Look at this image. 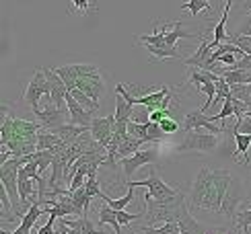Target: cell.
Here are the masks:
<instances>
[{"label": "cell", "instance_id": "cell-10", "mask_svg": "<svg viewBox=\"0 0 251 234\" xmlns=\"http://www.w3.org/2000/svg\"><path fill=\"white\" fill-rule=\"evenodd\" d=\"M159 163V152L154 150V148H149V150H140L136 152L134 156H128L124 158V161H120L122 168H124V177H130L132 173H138V168L146 166V164H154Z\"/></svg>", "mask_w": 251, "mask_h": 234}, {"label": "cell", "instance_id": "cell-28", "mask_svg": "<svg viewBox=\"0 0 251 234\" xmlns=\"http://www.w3.org/2000/svg\"><path fill=\"white\" fill-rule=\"evenodd\" d=\"M70 94L75 97V101L80 105L82 109H87V111H91V113H97V109H99V103H95L93 99H89L85 93H80V91H70Z\"/></svg>", "mask_w": 251, "mask_h": 234}, {"label": "cell", "instance_id": "cell-19", "mask_svg": "<svg viewBox=\"0 0 251 234\" xmlns=\"http://www.w3.org/2000/svg\"><path fill=\"white\" fill-rule=\"evenodd\" d=\"M228 13H231V0H226L225 2V13H223V19L216 23V27L212 29V44L218 47L221 44H226L228 41V35H226V31H225V27H226V19H228Z\"/></svg>", "mask_w": 251, "mask_h": 234}, {"label": "cell", "instance_id": "cell-9", "mask_svg": "<svg viewBox=\"0 0 251 234\" xmlns=\"http://www.w3.org/2000/svg\"><path fill=\"white\" fill-rule=\"evenodd\" d=\"M200 127H202V130H206L208 134H214V136H221L223 134L221 127L214 125L212 115H206L200 109H198V111H190V113L183 117V132L185 134L187 132H198Z\"/></svg>", "mask_w": 251, "mask_h": 234}, {"label": "cell", "instance_id": "cell-29", "mask_svg": "<svg viewBox=\"0 0 251 234\" xmlns=\"http://www.w3.org/2000/svg\"><path fill=\"white\" fill-rule=\"evenodd\" d=\"M228 117H237V107H235V99L228 97L223 105V109L218 115H212V121H223V119H228Z\"/></svg>", "mask_w": 251, "mask_h": 234}, {"label": "cell", "instance_id": "cell-8", "mask_svg": "<svg viewBox=\"0 0 251 234\" xmlns=\"http://www.w3.org/2000/svg\"><path fill=\"white\" fill-rule=\"evenodd\" d=\"M113 125H116V115L97 117V119L91 123V138L105 154H107V148L113 138Z\"/></svg>", "mask_w": 251, "mask_h": 234}, {"label": "cell", "instance_id": "cell-16", "mask_svg": "<svg viewBox=\"0 0 251 234\" xmlns=\"http://www.w3.org/2000/svg\"><path fill=\"white\" fill-rule=\"evenodd\" d=\"M169 94H171L169 87H165L163 84V87H159L156 93H146V94H142V97H134V99H136V105H144V107L149 109V113H152V111L163 109V103H165V99L169 97Z\"/></svg>", "mask_w": 251, "mask_h": 234}, {"label": "cell", "instance_id": "cell-25", "mask_svg": "<svg viewBox=\"0 0 251 234\" xmlns=\"http://www.w3.org/2000/svg\"><path fill=\"white\" fill-rule=\"evenodd\" d=\"M233 136H235V142H237V152H235V154H243V156H245L243 164L251 163V158L247 156L249 148H251V136H245V134H241V132H237L235 127H233Z\"/></svg>", "mask_w": 251, "mask_h": 234}, {"label": "cell", "instance_id": "cell-36", "mask_svg": "<svg viewBox=\"0 0 251 234\" xmlns=\"http://www.w3.org/2000/svg\"><path fill=\"white\" fill-rule=\"evenodd\" d=\"M159 125H161V130H163L165 134H175V132H179V123H177L175 119H171V117L163 119Z\"/></svg>", "mask_w": 251, "mask_h": 234}, {"label": "cell", "instance_id": "cell-30", "mask_svg": "<svg viewBox=\"0 0 251 234\" xmlns=\"http://www.w3.org/2000/svg\"><path fill=\"white\" fill-rule=\"evenodd\" d=\"M140 232H142V234H179V226H177V222H169V224H165V226H161V228L142 226Z\"/></svg>", "mask_w": 251, "mask_h": 234}, {"label": "cell", "instance_id": "cell-18", "mask_svg": "<svg viewBox=\"0 0 251 234\" xmlns=\"http://www.w3.org/2000/svg\"><path fill=\"white\" fill-rule=\"evenodd\" d=\"M60 222V226H64V228H70V230H78L80 234H101V230L95 228V224L87 218V216H82L78 220H58Z\"/></svg>", "mask_w": 251, "mask_h": 234}, {"label": "cell", "instance_id": "cell-1", "mask_svg": "<svg viewBox=\"0 0 251 234\" xmlns=\"http://www.w3.org/2000/svg\"><path fill=\"white\" fill-rule=\"evenodd\" d=\"M235 177L225 168H200L192 183V191L187 195V204L206 211H223L226 193L231 189Z\"/></svg>", "mask_w": 251, "mask_h": 234}, {"label": "cell", "instance_id": "cell-39", "mask_svg": "<svg viewBox=\"0 0 251 234\" xmlns=\"http://www.w3.org/2000/svg\"><path fill=\"white\" fill-rule=\"evenodd\" d=\"M237 35H243V37H251V13L247 15V19L241 23V27H239Z\"/></svg>", "mask_w": 251, "mask_h": 234}, {"label": "cell", "instance_id": "cell-40", "mask_svg": "<svg viewBox=\"0 0 251 234\" xmlns=\"http://www.w3.org/2000/svg\"><path fill=\"white\" fill-rule=\"evenodd\" d=\"M239 232V228L235 226V228H225V226H218V228H208V232L206 234H237Z\"/></svg>", "mask_w": 251, "mask_h": 234}, {"label": "cell", "instance_id": "cell-42", "mask_svg": "<svg viewBox=\"0 0 251 234\" xmlns=\"http://www.w3.org/2000/svg\"><path fill=\"white\" fill-rule=\"evenodd\" d=\"M72 4H75V6H78L82 15L87 13V6H89V2H85V0H75V2H72Z\"/></svg>", "mask_w": 251, "mask_h": 234}, {"label": "cell", "instance_id": "cell-24", "mask_svg": "<svg viewBox=\"0 0 251 234\" xmlns=\"http://www.w3.org/2000/svg\"><path fill=\"white\" fill-rule=\"evenodd\" d=\"M103 201H105V204L111 208V210H116V211H122V210H126V206L130 204V201L134 199V187H128V193H126L122 199H111L107 193H101L99 195Z\"/></svg>", "mask_w": 251, "mask_h": 234}, {"label": "cell", "instance_id": "cell-7", "mask_svg": "<svg viewBox=\"0 0 251 234\" xmlns=\"http://www.w3.org/2000/svg\"><path fill=\"white\" fill-rule=\"evenodd\" d=\"M66 87H68V91L85 93L87 97L93 99L95 103H99L101 97L105 94V82H103V78H101V70L95 72V74H89V76H85V78H78L75 82H68Z\"/></svg>", "mask_w": 251, "mask_h": 234}, {"label": "cell", "instance_id": "cell-32", "mask_svg": "<svg viewBox=\"0 0 251 234\" xmlns=\"http://www.w3.org/2000/svg\"><path fill=\"white\" fill-rule=\"evenodd\" d=\"M128 134H130L132 138H138V140L149 142V132H146V121H144V123L130 121V123H128Z\"/></svg>", "mask_w": 251, "mask_h": 234}, {"label": "cell", "instance_id": "cell-13", "mask_svg": "<svg viewBox=\"0 0 251 234\" xmlns=\"http://www.w3.org/2000/svg\"><path fill=\"white\" fill-rule=\"evenodd\" d=\"M44 72H46V78H48L50 87H51V103H54L56 107H60V109H66L64 103H66L68 87L64 84V80L58 76V72L54 68H44Z\"/></svg>", "mask_w": 251, "mask_h": 234}, {"label": "cell", "instance_id": "cell-15", "mask_svg": "<svg viewBox=\"0 0 251 234\" xmlns=\"http://www.w3.org/2000/svg\"><path fill=\"white\" fill-rule=\"evenodd\" d=\"M177 226H179V234H206L208 228L202 226L192 214H190V204H185L177 216Z\"/></svg>", "mask_w": 251, "mask_h": 234}, {"label": "cell", "instance_id": "cell-22", "mask_svg": "<svg viewBox=\"0 0 251 234\" xmlns=\"http://www.w3.org/2000/svg\"><path fill=\"white\" fill-rule=\"evenodd\" d=\"M103 224L113 226L116 234H122V224H120V220H118L116 210H111L107 204L101 206V210H99V226H103Z\"/></svg>", "mask_w": 251, "mask_h": 234}, {"label": "cell", "instance_id": "cell-43", "mask_svg": "<svg viewBox=\"0 0 251 234\" xmlns=\"http://www.w3.org/2000/svg\"><path fill=\"white\" fill-rule=\"evenodd\" d=\"M237 234H245V232H243V230H241V228H239V232H237Z\"/></svg>", "mask_w": 251, "mask_h": 234}, {"label": "cell", "instance_id": "cell-14", "mask_svg": "<svg viewBox=\"0 0 251 234\" xmlns=\"http://www.w3.org/2000/svg\"><path fill=\"white\" fill-rule=\"evenodd\" d=\"M66 103H68L70 123H72V125H80V127H91V123L95 121V119H93V115H95V113L82 109L80 105L75 101V97L70 94V91H68V94H66Z\"/></svg>", "mask_w": 251, "mask_h": 234}, {"label": "cell", "instance_id": "cell-34", "mask_svg": "<svg viewBox=\"0 0 251 234\" xmlns=\"http://www.w3.org/2000/svg\"><path fill=\"white\" fill-rule=\"evenodd\" d=\"M235 226L241 228L243 232H249V226H251V208L239 211V214L235 216Z\"/></svg>", "mask_w": 251, "mask_h": 234}, {"label": "cell", "instance_id": "cell-38", "mask_svg": "<svg viewBox=\"0 0 251 234\" xmlns=\"http://www.w3.org/2000/svg\"><path fill=\"white\" fill-rule=\"evenodd\" d=\"M169 115H171V111H163V109L152 111V113H149V121H151V123H161V121L167 119Z\"/></svg>", "mask_w": 251, "mask_h": 234}, {"label": "cell", "instance_id": "cell-20", "mask_svg": "<svg viewBox=\"0 0 251 234\" xmlns=\"http://www.w3.org/2000/svg\"><path fill=\"white\" fill-rule=\"evenodd\" d=\"M60 146H68L60 140L56 134L51 132H41L37 134V152H46V150H56Z\"/></svg>", "mask_w": 251, "mask_h": 234}, {"label": "cell", "instance_id": "cell-12", "mask_svg": "<svg viewBox=\"0 0 251 234\" xmlns=\"http://www.w3.org/2000/svg\"><path fill=\"white\" fill-rule=\"evenodd\" d=\"M54 70L58 72V76L64 80V84L75 82L78 78L89 76V74L99 72V68L93 66V64H66V66H60V68H54Z\"/></svg>", "mask_w": 251, "mask_h": 234}, {"label": "cell", "instance_id": "cell-33", "mask_svg": "<svg viewBox=\"0 0 251 234\" xmlns=\"http://www.w3.org/2000/svg\"><path fill=\"white\" fill-rule=\"evenodd\" d=\"M146 132H149V142H163L167 134L161 130V125L159 123H151V121H146Z\"/></svg>", "mask_w": 251, "mask_h": 234}, {"label": "cell", "instance_id": "cell-3", "mask_svg": "<svg viewBox=\"0 0 251 234\" xmlns=\"http://www.w3.org/2000/svg\"><path fill=\"white\" fill-rule=\"evenodd\" d=\"M144 199H146V220H149V226H152L154 222H165V224H169V222H177V216H179L181 208L187 204V197L183 193H179L177 197L169 199V201H154L149 191L144 193Z\"/></svg>", "mask_w": 251, "mask_h": 234}, {"label": "cell", "instance_id": "cell-21", "mask_svg": "<svg viewBox=\"0 0 251 234\" xmlns=\"http://www.w3.org/2000/svg\"><path fill=\"white\" fill-rule=\"evenodd\" d=\"M146 144L144 140H138V138H132L128 134V138L122 142L120 146V150H118V156H116V161H124V158H128V156H134L136 152H140V146Z\"/></svg>", "mask_w": 251, "mask_h": 234}, {"label": "cell", "instance_id": "cell-4", "mask_svg": "<svg viewBox=\"0 0 251 234\" xmlns=\"http://www.w3.org/2000/svg\"><path fill=\"white\" fill-rule=\"evenodd\" d=\"M126 187H149V195L154 201H169L173 197H177L181 191H177L173 187H169L165 181L159 177V171L156 168H151V175L149 179H142V181H128Z\"/></svg>", "mask_w": 251, "mask_h": 234}, {"label": "cell", "instance_id": "cell-27", "mask_svg": "<svg viewBox=\"0 0 251 234\" xmlns=\"http://www.w3.org/2000/svg\"><path fill=\"white\" fill-rule=\"evenodd\" d=\"M212 2H208V0H190V2H183L181 8L187 10L192 17H198L202 13V10H212Z\"/></svg>", "mask_w": 251, "mask_h": 234}, {"label": "cell", "instance_id": "cell-6", "mask_svg": "<svg viewBox=\"0 0 251 234\" xmlns=\"http://www.w3.org/2000/svg\"><path fill=\"white\" fill-rule=\"evenodd\" d=\"M218 142L221 138L214 136V134H208V132H187L183 142L177 146L181 152H192V150H198V152H212L216 150Z\"/></svg>", "mask_w": 251, "mask_h": 234}, {"label": "cell", "instance_id": "cell-17", "mask_svg": "<svg viewBox=\"0 0 251 234\" xmlns=\"http://www.w3.org/2000/svg\"><path fill=\"white\" fill-rule=\"evenodd\" d=\"M44 214H46V210L41 208L39 201H35V204L25 211V216L21 218V224H19V228H17L15 232L0 230V234H31V228H33V224H35V222H37L41 216H44Z\"/></svg>", "mask_w": 251, "mask_h": 234}, {"label": "cell", "instance_id": "cell-11", "mask_svg": "<svg viewBox=\"0 0 251 234\" xmlns=\"http://www.w3.org/2000/svg\"><path fill=\"white\" fill-rule=\"evenodd\" d=\"M33 115H35V119L41 123V127L48 130V132L56 130V127H60V125H66V109L56 107L51 101L46 105L44 111L37 109V111H33Z\"/></svg>", "mask_w": 251, "mask_h": 234}, {"label": "cell", "instance_id": "cell-2", "mask_svg": "<svg viewBox=\"0 0 251 234\" xmlns=\"http://www.w3.org/2000/svg\"><path fill=\"white\" fill-rule=\"evenodd\" d=\"M39 130H44L39 121H25V119H15L8 117L4 109L2 117V130H0V142H2L4 154L0 164L6 163L8 158H23L29 154L37 152V134Z\"/></svg>", "mask_w": 251, "mask_h": 234}, {"label": "cell", "instance_id": "cell-23", "mask_svg": "<svg viewBox=\"0 0 251 234\" xmlns=\"http://www.w3.org/2000/svg\"><path fill=\"white\" fill-rule=\"evenodd\" d=\"M146 49H149L151 56H154L152 60H179V58H181L179 49H177V47H169V46H165V47L146 46Z\"/></svg>", "mask_w": 251, "mask_h": 234}, {"label": "cell", "instance_id": "cell-37", "mask_svg": "<svg viewBox=\"0 0 251 234\" xmlns=\"http://www.w3.org/2000/svg\"><path fill=\"white\" fill-rule=\"evenodd\" d=\"M228 70H243V72H249V74H251V56L239 58V62L235 64L233 68H228Z\"/></svg>", "mask_w": 251, "mask_h": 234}, {"label": "cell", "instance_id": "cell-31", "mask_svg": "<svg viewBox=\"0 0 251 234\" xmlns=\"http://www.w3.org/2000/svg\"><path fill=\"white\" fill-rule=\"evenodd\" d=\"M226 44H233V46H237L239 49H241L245 56H251V37H243V35L233 33V35H228Z\"/></svg>", "mask_w": 251, "mask_h": 234}, {"label": "cell", "instance_id": "cell-35", "mask_svg": "<svg viewBox=\"0 0 251 234\" xmlns=\"http://www.w3.org/2000/svg\"><path fill=\"white\" fill-rule=\"evenodd\" d=\"M85 191H87V195H91V197H99V195L103 193V191H101V185H99V181H97V177H95V179H87Z\"/></svg>", "mask_w": 251, "mask_h": 234}, {"label": "cell", "instance_id": "cell-41", "mask_svg": "<svg viewBox=\"0 0 251 234\" xmlns=\"http://www.w3.org/2000/svg\"><path fill=\"white\" fill-rule=\"evenodd\" d=\"M54 224H56V220H51V218H50V220L46 222V224L39 228V232H37V234H58V232L54 230Z\"/></svg>", "mask_w": 251, "mask_h": 234}, {"label": "cell", "instance_id": "cell-26", "mask_svg": "<svg viewBox=\"0 0 251 234\" xmlns=\"http://www.w3.org/2000/svg\"><path fill=\"white\" fill-rule=\"evenodd\" d=\"M132 115H134V107L122 94H118L116 97V121H128Z\"/></svg>", "mask_w": 251, "mask_h": 234}, {"label": "cell", "instance_id": "cell-5", "mask_svg": "<svg viewBox=\"0 0 251 234\" xmlns=\"http://www.w3.org/2000/svg\"><path fill=\"white\" fill-rule=\"evenodd\" d=\"M41 97L51 99V87H50V82H48V78H46L44 68L35 70L33 78L29 80L27 89H25V93H23V99L27 101V105L31 107V111H37V109H39L37 105H39V99H41Z\"/></svg>", "mask_w": 251, "mask_h": 234}]
</instances>
